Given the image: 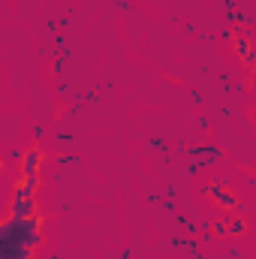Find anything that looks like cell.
Segmentation results:
<instances>
[{
  "mask_svg": "<svg viewBox=\"0 0 256 259\" xmlns=\"http://www.w3.org/2000/svg\"><path fill=\"white\" fill-rule=\"evenodd\" d=\"M42 241V220L33 217H6L0 226V247H36Z\"/></svg>",
  "mask_w": 256,
  "mask_h": 259,
  "instance_id": "1",
  "label": "cell"
},
{
  "mask_svg": "<svg viewBox=\"0 0 256 259\" xmlns=\"http://www.w3.org/2000/svg\"><path fill=\"white\" fill-rule=\"evenodd\" d=\"M33 214H36V199L24 193L21 187H15L12 202H9V217H33Z\"/></svg>",
  "mask_w": 256,
  "mask_h": 259,
  "instance_id": "2",
  "label": "cell"
},
{
  "mask_svg": "<svg viewBox=\"0 0 256 259\" xmlns=\"http://www.w3.org/2000/svg\"><path fill=\"white\" fill-rule=\"evenodd\" d=\"M39 166H42V151L30 148L21 157V178H39Z\"/></svg>",
  "mask_w": 256,
  "mask_h": 259,
  "instance_id": "3",
  "label": "cell"
},
{
  "mask_svg": "<svg viewBox=\"0 0 256 259\" xmlns=\"http://www.w3.org/2000/svg\"><path fill=\"white\" fill-rule=\"evenodd\" d=\"M232 42H235V52L241 55L244 64H256V49L250 46V33H247V30H238Z\"/></svg>",
  "mask_w": 256,
  "mask_h": 259,
  "instance_id": "4",
  "label": "cell"
},
{
  "mask_svg": "<svg viewBox=\"0 0 256 259\" xmlns=\"http://www.w3.org/2000/svg\"><path fill=\"white\" fill-rule=\"evenodd\" d=\"M208 193H211V199H214L217 205H223V208H238L235 193H229V190H226V187H220V184H211V187H208Z\"/></svg>",
  "mask_w": 256,
  "mask_h": 259,
  "instance_id": "5",
  "label": "cell"
},
{
  "mask_svg": "<svg viewBox=\"0 0 256 259\" xmlns=\"http://www.w3.org/2000/svg\"><path fill=\"white\" fill-rule=\"evenodd\" d=\"M229 232H232V235H244V232H247V220H244V217H232V220H229Z\"/></svg>",
  "mask_w": 256,
  "mask_h": 259,
  "instance_id": "6",
  "label": "cell"
},
{
  "mask_svg": "<svg viewBox=\"0 0 256 259\" xmlns=\"http://www.w3.org/2000/svg\"><path fill=\"white\" fill-rule=\"evenodd\" d=\"M18 187H21V190H24V193H36V187H39V178H21V181H18Z\"/></svg>",
  "mask_w": 256,
  "mask_h": 259,
  "instance_id": "7",
  "label": "cell"
},
{
  "mask_svg": "<svg viewBox=\"0 0 256 259\" xmlns=\"http://www.w3.org/2000/svg\"><path fill=\"white\" fill-rule=\"evenodd\" d=\"M253 72H256V64H253Z\"/></svg>",
  "mask_w": 256,
  "mask_h": 259,
  "instance_id": "8",
  "label": "cell"
}]
</instances>
